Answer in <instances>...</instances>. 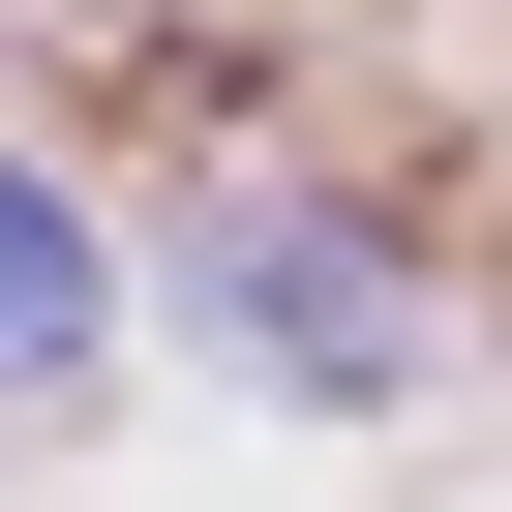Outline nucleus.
<instances>
[{"mask_svg":"<svg viewBox=\"0 0 512 512\" xmlns=\"http://www.w3.org/2000/svg\"><path fill=\"white\" fill-rule=\"evenodd\" d=\"M181 302H211L241 362H302V392H422V272L332 241L302 181H211V211H181Z\"/></svg>","mask_w":512,"mask_h":512,"instance_id":"nucleus-1","label":"nucleus"},{"mask_svg":"<svg viewBox=\"0 0 512 512\" xmlns=\"http://www.w3.org/2000/svg\"><path fill=\"white\" fill-rule=\"evenodd\" d=\"M91 332H121V272H91V211L0 151V392H91Z\"/></svg>","mask_w":512,"mask_h":512,"instance_id":"nucleus-2","label":"nucleus"}]
</instances>
